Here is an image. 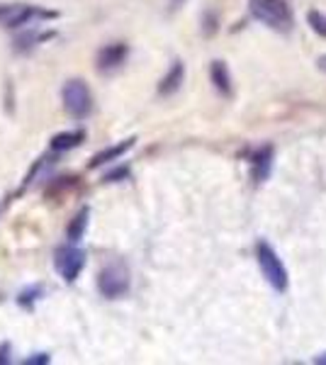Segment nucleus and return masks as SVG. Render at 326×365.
Here are the masks:
<instances>
[{
	"label": "nucleus",
	"mask_w": 326,
	"mask_h": 365,
	"mask_svg": "<svg viewBox=\"0 0 326 365\" xmlns=\"http://www.w3.org/2000/svg\"><path fill=\"white\" fill-rule=\"evenodd\" d=\"M256 258H258V266H261V273L263 278L268 280V285L275 290V292H285L290 285V275H288V268L285 263L280 261V256L275 254V249L268 241H258L256 244Z\"/></svg>",
	"instance_id": "1"
},
{
	"label": "nucleus",
	"mask_w": 326,
	"mask_h": 365,
	"mask_svg": "<svg viewBox=\"0 0 326 365\" xmlns=\"http://www.w3.org/2000/svg\"><path fill=\"white\" fill-rule=\"evenodd\" d=\"M249 8L256 20L268 25L275 32H290L292 10L285 0H249Z\"/></svg>",
	"instance_id": "2"
},
{
	"label": "nucleus",
	"mask_w": 326,
	"mask_h": 365,
	"mask_svg": "<svg viewBox=\"0 0 326 365\" xmlns=\"http://www.w3.org/2000/svg\"><path fill=\"white\" fill-rule=\"evenodd\" d=\"M61 100H64V108L71 117L83 120L93 112V93L88 88L86 81L81 78H71L64 83V91H61Z\"/></svg>",
	"instance_id": "3"
},
{
	"label": "nucleus",
	"mask_w": 326,
	"mask_h": 365,
	"mask_svg": "<svg viewBox=\"0 0 326 365\" xmlns=\"http://www.w3.org/2000/svg\"><path fill=\"white\" fill-rule=\"evenodd\" d=\"M98 290L108 300H117V297L129 292V271L125 263H110L98 275Z\"/></svg>",
	"instance_id": "4"
},
{
	"label": "nucleus",
	"mask_w": 326,
	"mask_h": 365,
	"mask_svg": "<svg viewBox=\"0 0 326 365\" xmlns=\"http://www.w3.org/2000/svg\"><path fill=\"white\" fill-rule=\"evenodd\" d=\"M54 268L69 285L76 283V278L83 273V268H86V251L78 249L76 244L61 246L54 256Z\"/></svg>",
	"instance_id": "5"
},
{
	"label": "nucleus",
	"mask_w": 326,
	"mask_h": 365,
	"mask_svg": "<svg viewBox=\"0 0 326 365\" xmlns=\"http://www.w3.org/2000/svg\"><path fill=\"white\" fill-rule=\"evenodd\" d=\"M56 13L42 10L35 5H0V25L5 27H22L32 20H54Z\"/></svg>",
	"instance_id": "6"
},
{
	"label": "nucleus",
	"mask_w": 326,
	"mask_h": 365,
	"mask_svg": "<svg viewBox=\"0 0 326 365\" xmlns=\"http://www.w3.org/2000/svg\"><path fill=\"white\" fill-rule=\"evenodd\" d=\"M129 49L127 44H108L98 52V69L100 71H112V69H120L125 64Z\"/></svg>",
	"instance_id": "7"
},
{
	"label": "nucleus",
	"mask_w": 326,
	"mask_h": 365,
	"mask_svg": "<svg viewBox=\"0 0 326 365\" xmlns=\"http://www.w3.org/2000/svg\"><path fill=\"white\" fill-rule=\"evenodd\" d=\"M271 168H273V146H263L254 154L251 159V176H254L256 183L268 181L271 176Z\"/></svg>",
	"instance_id": "8"
},
{
	"label": "nucleus",
	"mask_w": 326,
	"mask_h": 365,
	"mask_svg": "<svg viewBox=\"0 0 326 365\" xmlns=\"http://www.w3.org/2000/svg\"><path fill=\"white\" fill-rule=\"evenodd\" d=\"M134 142H137V139L129 137V139H125V142H120V144H115V146H108V149L98 151V154H95L93 159L88 161V168H100V166L110 164V161H117L120 156H125L127 151L132 149Z\"/></svg>",
	"instance_id": "9"
},
{
	"label": "nucleus",
	"mask_w": 326,
	"mask_h": 365,
	"mask_svg": "<svg viewBox=\"0 0 326 365\" xmlns=\"http://www.w3.org/2000/svg\"><path fill=\"white\" fill-rule=\"evenodd\" d=\"M183 78H185V66L181 61H176V64L171 66V71L166 73V76L161 78L159 83V93L161 95H173L178 91V88L183 86Z\"/></svg>",
	"instance_id": "10"
},
{
	"label": "nucleus",
	"mask_w": 326,
	"mask_h": 365,
	"mask_svg": "<svg viewBox=\"0 0 326 365\" xmlns=\"http://www.w3.org/2000/svg\"><path fill=\"white\" fill-rule=\"evenodd\" d=\"M83 139H86V132H83V129L59 132V134H54V137H52V149L54 151H71V149H76V146H81Z\"/></svg>",
	"instance_id": "11"
},
{
	"label": "nucleus",
	"mask_w": 326,
	"mask_h": 365,
	"mask_svg": "<svg viewBox=\"0 0 326 365\" xmlns=\"http://www.w3.org/2000/svg\"><path fill=\"white\" fill-rule=\"evenodd\" d=\"M212 83L222 95H232V76H229V66L224 61H212V69H210Z\"/></svg>",
	"instance_id": "12"
},
{
	"label": "nucleus",
	"mask_w": 326,
	"mask_h": 365,
	"mask_svg": "<svg viewBox=\"0 0 326 365\" xmlns=\"http://www.w3.org/2000/svg\"><path fill=\"white\" fill-rule=\"evenodd\" d=\"M88 217H91V210L83 207V210L71 219L69 229H66V237H69L71 244H78V241L83 239V234H86V229H88Z\"/></svg>",
	"instance_id": "13"
},
{
	"label": "nucleus",
	"mask_w": 326,
	"mask_h": 365,
	"mask_svg": "<svg viewBox=\"0 0 326 365\" xmlns=\"http://www.w3.org/2000/svg\"><path fill=\"white\" fill-rule=\"evenodd\" d=\"M42 292H44L42 285H32V288L22 290V292H20V297H18V305L27 307V310H32V305H35V302L39 300V297H42Z\"/></svg>",
	"instance_id": "14"
},
{
	"label": "nucleus",
	"mask_w": 326,
	"mask_h": 365,
	"mask_svg": "<svg viewBox=\"0 0 326 365\" xmlns=\"http://www.w3.org/2000/svg\"><path fill=\"white\" fill-rule=\"evenodd\" d=\"M309 25H312V30L317 32V35L326 37V15L324 13H309Z\"/></svg>",
	"instance_id": "15"
},
{
	"label": "nucleus",
	"mask_w": 326,
	"mask_h": 365,
	"mask_svg": "<svg viewBox=\"0 0 326 365\" xmlns=\"http://www.w3.org/2000/svg\"><path fill=\"white\" fill-rule=\"evenodd\" d=\"M129 176V171L127 168H120V171H112L105 176V183H115V181H120V178H127Z\"/></svg>",
	"instance_id": "16"
},
{
	"label": "nucleus",
	"mask_w": 326,
	"mask_h": 365,
	"mask_svg": "<svg viewBox=\"0 0 326 365\" xmlns=\"http://www.w3.org/2000/svg\"><path fill=\"white\" fill-rule=\"evenodd\" d=\"M25 365H37V363H49V356L47 353H35V356L32 358H25V361H22Z\"/></svg>",
	"instance_id": "17"
},
{
	"label": "nucleus",
	"mask_w": 326,
	"mask_h": 365,
	"mask_svg": "<svg viewBox=\"0 0 326 365\" xmlns=\"http://www.w3.org/2000/svg\"><path fill=\"white\" fill-rule=\"evenodd\" d=\"M10 344H3L0 346V363H10Z\"/></svg>",
	"instance_id": "18"
},
{
	"label": "nucleus",
	"mask_w": 326,
	"mask_h": 365,
	"mask_svg": "<svg viewBox=\"0 0 326 365\" xmlns=\"http://www.w3.org/2000/svg\"><path fill=\"white\" fill-rule=\"evenodd\" d=\"M314 363H317V365H326V353H322V356L314 358Z\"/></svg>",
	"instance_id": "19"
},
{
	"label": "nucleus",
	"mask_w": 326,
	"mask_h": 365,
	"mask_svg": "<svg viewBox=\"0 0 326 365\" xmlns=\"http://www.w3.org/2000/svg\"><path fill=\"white\" fill-rule=\"evenodd\" d=\"M317 64H319V69H322V71H326V56H322V59H319Z\"/></svg>",
	"instance_id": "20"
}]
</instances>
